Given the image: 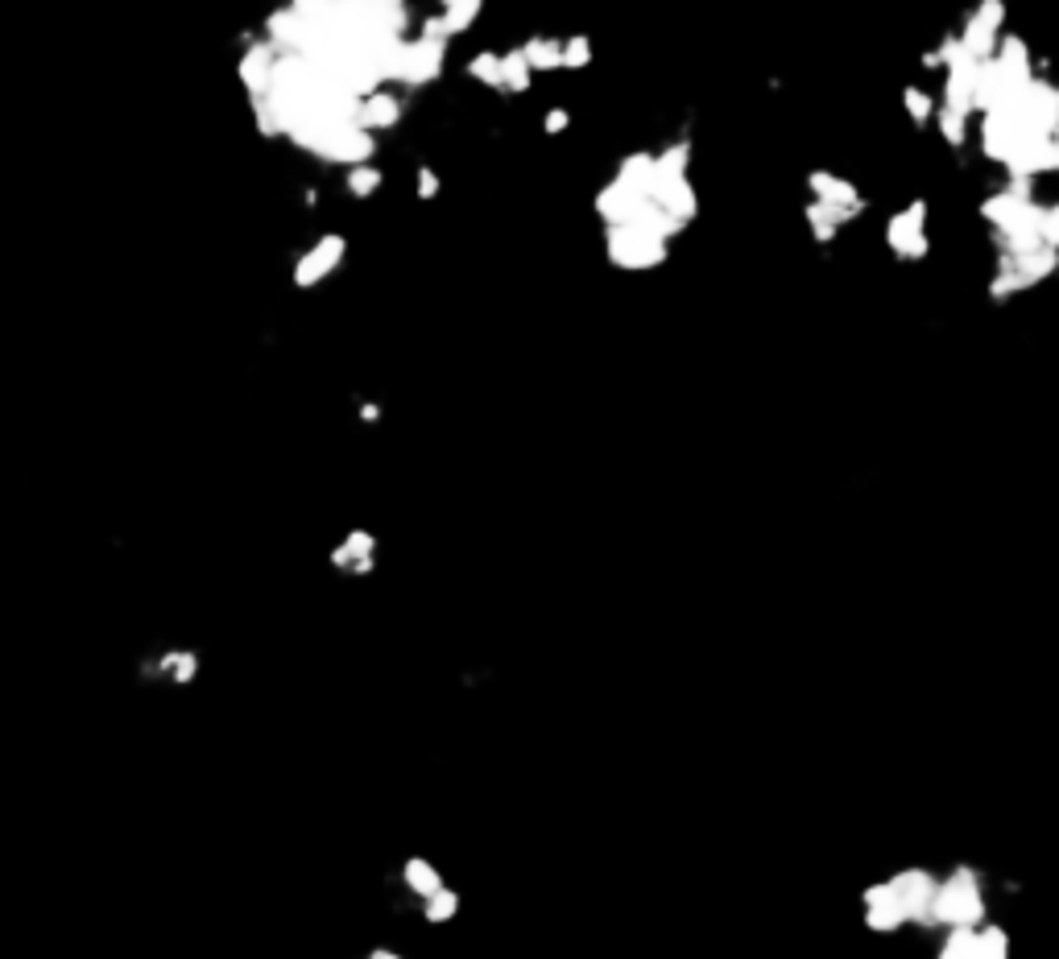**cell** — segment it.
<instances>
[{
    "label": "cell",
    "instance_id": "6da1fadb",
    "mask_svg": "<svg viewBox=\"0 0 1059 959\" xmlns=\"http://www.w3.org/2000/svg\"><path fill=\"white\" fill-rule=\"evenodd\" d=\"M980 918H985V901H980V877L973 873V868H956L948 880L935 885L932 922L977 930Z\"/></svg>",
    "mask_w": 1059,
    "mask_h": 959
},
{
    "label": "cell",
    "instance_id": "7a4b0ae2",
    "mask_svg": "<svg viewBox=\"0 0 1059 959\" xmlns=\"http://www.w3.org/2000/svg\"><path fill=\"white\" fill-rule=\"evenodd\" d=\"M443 54H447V42H430V38H406L394 54V66H390V83H406V87H423V83L439 80L443 71Z\"/></svg>",
    "mask_w": 1059,
    "mask_h": 959
},
{
    "label": "cell",
    "instance_id": "3957f363",
    "mask_svg": "<svg viewBox=\"0 0 1059 959\" xmlns=\"http://www.w3.org/2000/svg\"><path fill=\"white\" fill-rule=\"evenodd\" d=\"M604 249H609V261L617 269H654L666 261L663 240L646 237V232H637V228H609Z\"/></svg>",
    "mask_w": 1059,
    "mask_h": 959
},
{
    "label": "cell",
    "instance_id": "277c9868",
    "mask_svg": "<svg viewBox=\"0 0 1059 959\" xmlns=\"http://www.w3.org/2000/svg\"><path fill=\"white\" fill-rule=\"evenodd\" d=\"M935 885H939V880H935L932 873H923V868H906V873H899V877L890 880L894 901H899V910L906 922H923V927H932Z\"/></svg>",
    "mask_w": 1059,
    "mask_h": 959
},
{
    "label": "cell",
    "instance_id": "5b68a950",
    "mask_svg": "<svg viewBox=\"0 0 1059 959\" xmlns=\"http://www.w3.org/2000/svg\"><path fill=\"white\" fill-rule=\"evenodd\" d=\"M923 220H927V204L915 199L911 207H902L899 216L890 220V228H885V240H890V249L899 252L902 261H923V257H927V232H923Z\"/></svg>",
    "mask_w": 1059,
    "mask_h": 959
},
{
    "label": "cell",
    "instance_id": "8992f818",
    "mask_svg": "<svg viewBox=\"0 0 1059 959\" xmlns=\"http://www.w3.org/2000/svg\"><path fill=\"white\" fill-rule=\"evenodd\" d=\"M344 252H349V240H344V237L315 240V244H311V249L299 257V265H294V285H302V290L319 285L335 265H340V261H344Z\"/></svg>",
    "mask_w": 1059,
    "mask_h": 959
},
{
    "label": "cell",
    "instance_id": "52a82bcc",
    "mask_svg": "<svg viewBox=\"0 0 1059 959\" xmlns=\"http://www.w3.org/2000/svg\"><path fill=\"white\" fill-rule=\"evenodd\" d=\"M646 199H650V204L663 207L666 216H671L675 223H683V228L696 220V211H699L696 187H692L687 178H671V183H666V178H658V183L650 187Z\"/></svg>",
    "mask_w": 1059,
    "mask_h": 959
},
{
    "label": "cell",
    "instance_id": "ba28073f",
    "mask_svg": "<svg viewBox=\"0 0 1059 959\" xmlns=\"http://www.w3.org/2000/svg\"><path fill=\"white\" fill-rule=\"evenodd\" d=\"M1006 166H1010L1014 178H1035V174H1044V170H1056V142H1051V137H1035V133H1027Z\"/></svg>",
    "mask_w": 1059,
    "mask_h": 959
},
{
    "label": "cell",
    "instance_id": "9c48e42d",
    "mask_svg": "<svg viewBox=\"0 0 1059 959\" xmlns=\"http://www.w3.org/2000/svg\"><path fill=\"white\" fill-rule=\"evenodd\" d=\"M1022 137H1027V133L1014 125L1010 116H1001V112H989V116L980 121V145H985V154L994 161H1010V154L1018 149Z\"/></svg>",
    "mask_w": 1059,
    "mask_h": 959
},
{
    "label": "cell",
    "instance_id": "30bf717a",
    "mask_svg": "<svg viewBox=\"0 0 1059 959\" xmlns=\"http://www.w3.org/2000/svg\"><path fill=\"white\" fill-rule=\"evenodd\" d=\"M807 187H811V195H816V204L853 207V211H861V207H865V199L856 195V187L849 183V178H837V174H828V170H811V174H807Z\"/></svg>",
    "mask_w": 1059,
    "mask_h": 959
},
{
    "label": "cell",
    "instance_id": "8fae6325",
    "mask_svg": "<svg viewBox=\"0 0 1059 959\" xmlns=\"http://www.w3.org/2000/svg\"><path fill=\"white\" fill-rule=\"evenodd\" d=\"M637 204H642V199H637V195H633L625 183H617V178H613V183H609V187L596 195V216H601L609 228H625V223L633 220Z\"/></svg>",
    "mask_w": 1059,
    "mask_h": 959
},
{
    "label": "cell",
    "instance_id": "7c38bea8",
    "mask_svg": "<svg viewBox=\"0 0 1059 959\" xmlns=\"http://www.w3.org/2000/svg\"><path fill=\"white\" fill-rule=\"evenodd\" d=\"M1010 261V269L1022 278V285H1039V282H1047V278H1056V269H1059V252L1056 249H1035V252H1027V257H1006Z\"/></svg>",
    "mask_w": 1059,
    "mask_h": 959
},
{
    "label": "cell",
    "instance_id": "4fadbf2b",
    "mask_svg": "<svg viewBox=\"0 0 1059 959\" xmlns=\"http://www.w3.org/2000/svg\"><path fill=\"white\" fill-rule=\"evenodd\" d=\"M402 121V100L390 92L368 95L361 104V128L364 133H377V128H394Z\"/></svg>",
    "mask_w": 1059,
    "mask_h": 959
},
{
    "label": "cell",
    "instance_id": "5bb4252c",
    "mask_svg": "<svg viewBox=\"0 0 1059 959\" xmlns=\"http://www.w3.org/2000/svg\"><path fill=\"white\" fill-rule=\"evenodd\" d=\"M617 183H625V187H630L633 195H637V199H646L650 187L658 183V170H654V154H630V158L621 161Z\"/></svg>",
    "mask_w": 1059,
    "mask_h": 959
},
{
    "label": "cell",
    "instance_id": "9a60e30c",
    "mask_svg": "<svg viewBox=\"0 0 1059 959\" xmlns=\"http://www.w3.org/2000/svg\"><path fill=\"white\" fill-rule=\"evenodd\" d=\"M373 534H364V530H356V534H349V542H340L332 554L335 566H349V571H373Z\"/></svg>",
    "mask_w": 1059,
    "mask_h": 959
},
{
    "label": "cell",
    "instance_id": "2e32d148",
    "mask_svg": "<svg viewBox=\"0 0 1059 959\" xmlns=\"http://www.w3.org/2000/svg\"><path fill=\"white\" fill-rule=\"evenodd\" d=\"M1022 199L1018 195H1010V190H997V195H989L985 204H980V220H989L997 228V232H1006L1018 216H1022Z\"/></svg>",
    "mask_w": 1059,
    "mask_h": 959
},
{
    "label": "cell",
    "instance_id": "e0dca14e",
    "mask_svg": "<svg viewBox=\"0 0 1059 959\" xmlns=\"http://www.w3.org/2000/svg\"><path fill=\"white\" fill-rule=\"evenodd\" d=\"M956 42H961V50H965L973 63H989V59L997 54V33H994V30H985L977 17H968L965 33H961Z\"/></svg>",
    "mask_w": 1059,
    "mask_h": 959
},
{
    "label": "cell",
    "instance_id": "ac0fdd59",
    "mask_svg": "<svg viewBox=\"0 0 1059 959\" xmlns=\"http://www.w3.org/2000/svg\"><path fill=\"white\" fill-rule=\"evenodd\" d=\"M522 59L530 71H554V66H563V42H554V38H530L522 46Z\"/></svg>",
    "mask_w": 1059,
    "mask_h": 959
},
{
    "label": "cell",
    "instance_id": "d6986e66",
    "mask_svg": "<svg viewBox=\"0 0 1059 959\" xmlns=\"http://www.w3.org/2000/svg\"><path fill=\"white\" fill-rule=\"evenodd\" d=\"M402 880H406V885H411L418 897H435L443 889V877L427 865V861H418V856H414V861H406V868H402Z\"/></svg>",
    "mask_w": 1059,
    "mask_h": 959
},
{
    "label": "cell",
    "instance_id": "ffe728a7",
    "mask_svg": "<svg viewBox=\"0 0 1059 959\" xmlns=\"http://www.w3.org/2000/svg\"><path fill=\"white\" fill-rule=\"evenodd\" d=\"M473 17H480V4H476V0H451V4L443 9V17H439L443 38H456V33H464L468 25H473Z\"/></svg>",
    "mask_w": 1059,
    "mask_h": 959
},
{
    "label": "cell",
    "instance_id": "44dd1931",
    "mask_svg": "<svg viewBox=\"0 0 1059 959\" xmlns=\"http://www.w3.org/2000/svg\"><path fill=\"white\" fill-rule=\"evenodd\" d=\"M530 66H526L522 50H509L501 54V92H530Z\"/></svg>",
    "mask_w": 1059,
    "mask_h": 959
},
{
    "label": "cell",
    "instance_id": "7402d4cb",
    "mask_svg": "<svg viewBox=\"0 0 1059 959\" xmlns=\"http://www.w3.org/2000/svg\"><path fill=\"white\" fill-rule=\"evenodd\" d=\"M687 161H692V145L679 142L663 154H654V170H658V178L671 183V178H687Z\"/></svg>",
    "mask_w": 1059,
    "mask_h": 959
},
{
    "label": "cell",
    "instance_id": "603a6c76",
    "mask_svg": "<svg viewBox=\"0 0 1059 959\" xmlns=\"http://www.w3.org/2000/svg\"><path fill=\"white\" fill-rule=\"evenodd\" d=\"M906 918H902L899 901H882V906H870L865 910V927L870 930H882V935H890V930H899Z\"/></svg>",
    "mask_w": 1059,
    "mask_h": 959
},
{
    "label": "cell",
    "instance_id": "cb8c5ba5",
    "mask_svg": "<svg viewBox=\"0 0 1059 959\" xmlns=\"http://www.w3.org/2000/svg\"><path fill=\"white\" fill-rule=\"evenodd\" d=\"M468 75L480 80L485 87H497V92H501V54H489V50L476 54L473 63H468Z\"/></svg>",
    "mask_w": 1059,
    "mask_h": 959
},
{
    "label": "cell",
    "instance_id": "d4e9b609",
    "mask_svg": "<svg viewBox=\"0 0 1059 959\" xmlns=\"http://www.w3.org/2000/svg\"><path fill=\"white\" fill-rule=\"evenodd\" d=\"M902 108H906V116H911L915 125H927L935 116V100L927 92H918V87H906V92H902Z\"/></svg>",
    "mask_w": 1059,
    "mask_h": 959
},
{
    "label": "cell",
    "instance_id": "484cf974",
    "mask_svg": "<svg viewBox=\"0 0 1059 959\" xmlns=\"http://www.w3.org/2000/svg\"><path fill=\"white\" fill-rule=\"evenodd\" d=\"M980 956L977 959H1010V939L1001 927H980Z\"/></svg>",
    "mask_w": 1059,
    "mask_h": 959
},
{
    "label": "cell",
    "instance_id": "4316f807",
    "mask_svg": "<svg viewBox=\"0 0 1059 959\" xmlns=\"http://www.w3.org/2000/svg\"><path fill=\"white\" fill-rule=\"evenodd\" d=\"M456 910H459V897L443 885L439 894L435 897H427V922H451L456 918Z\"/></svg>",
    "mask_w": 1059,
    "mask_h": 959
},
{
    "label": "cell",
    "instance_id": "83f0119b",
    "mask_svg": "<svg viewBox=\"0 0 1059 959\" xmlns=\"http://www.w3.org/2000/svg\"><path fill=\"white\" fill-rule=\"evenodd\" d=\"M939 133H944V142L952 145V149H961L965 145V137H968V116H956V112H948V108H939Z\"/></svg>",
    "mask_w": 1059,
    "mask_h": 959
},
{
    "label": "cell",
    "instance_id": "f1b7e54d",
    "mask_svg": "<svg viewBox=\"0 0 1059 959\" xmlns=\"http://www.w3.org/2000/svg\"><path fill=\"white\" fill-rule=\"evenodd\" d=\"M1018 290H1027V285H1022V278L1010 269V261L1001 257V269H997V278L989 282V294H994L997 302H1006L1010 294H1018Z\"/></svg>",
    "mask_w": 1059,
    "mask_h": 959
},
{
    "label": "cell",
    "instance_id": "f546056e",
    "mask_svg": "<svg viewBox=\"0 0 1059 959\" xmlns=\"http://www.w3.org/2000/svg\"><path fill=\"white\" fill-rule=\"evenodd\" d=\"M377 187H381V170H373V166H356V170H349V190L356 195V199L373 195Z\"/></svg>",
    "mask_w": 1059,
    "mask_h": 959
},
{
    "label": "cell",
    "instance_id": "4dcf8cb0",
    "mask_svg": "<svg viewBox=\"0 0 1059 959\" xmlns=\"http://www.w3.org/2000/svg\"><path fill=\"white\" fill-rule=\"evenodd\" d=\"M588 63H592V42H588V38H568V42H563V66L580 71V66Z\"/></svg>",
    "mask_w": 1059,
    "mask_h": 959
},
{
    "label": "cell",
    "instance_id": "1f68e13d",
    "mask_svg": "<svg viewBox=\"0 0 1059 959\" xmlns=\"http://www.w3.org/2000/svg\"><path fill=\"white\" fill-rule=\"evenodd\" d=\"M973 17H977L985 30L997 33V30H1001V21H1006V4H1001V0H980L977 13H973Z\"/></svg>",
    "mask_w": 1059,
    "mask_h": 959
},
{
    "label": "cell",
    "instance_id": "d6a6232c",
    "mask_svg": "<svg viewBox=\"0 0 1059 959\" xmlns=\"http://www.w3.org/2000/svg\"><path fill=\"white\" fill-rule=\"evenodd\" d=\"M1044 244L1059 252V204L1047 207V220H1044Z\"/></svg>",
    "mask_w": 1059,
    "mask_h": 959
},
{
    "label": "cell",
    "instance_id": "836d02e7",
    "mask_svg": "<svg viewBox=\"0 0 1059 959\" xmlns=\"http://www.w3.org/2000/svg\"><path fill=\"white\" fill-rule=\"evenodd\" d=\"M882 901H894L890 880H882V885H870V889H865V910H870V906H882Z\"/></svg>",
    "mask_w": 1059,
    "mask_h": 959
},
{
    "label": "cell",
    "instance_id": "e575fe53",
    "mask_svg": "<svg viewBox=\"0 0 1059 959\" xmlns=\"http://www.w3.org/2000/svg\"><path fill=\"white\" fill-rule=\"evenodd\" d=\"M568 125H571V116L563 108H551L547 116H542V128H547V133H563Z\"/></svg>",
    "mask_w": 1059,
    "mask_h": 959
},
{
    "label": "cell",
    "instance_id": "d590c367",
    "mask_svg": "<svg viewBox=\"0 0 1059 959\" xmlns=\"http://www.w3.org/2000/svg\"><path fill=\"white\" fill-rule=\"evenodd\" d=\"M418 195H423V199H435V195H439V178H435V170H418Z\"/></svg>",
    "mask_w": 1059,
    "mask_h": 959
},
{
    "label": "cell",
    "instance_id": "8d00e7d4",
    "mask_svg": "<svg viewBox=\"0 0 1059 959\" xmlns=\"http://www.w3.org/2000/svg\"><path fill=\"white\" fill-rule=\"evenodd\" d=\"M368 959H402V956H394V951H373Z\"/></svg>",
    "mask_w": 1059,
    "mask_h": 959
},
{
    "label": "cell",
    "instance_id": "74e56055",
    "mask_svg": "<svg viewBox=\"0 0 1059 959\" xmlns=\"http://www.w3.org/2000/svg\"><path fill=\"white\" fill-rule=\"evenodd\" d=\"M1051 142H1056V170H1059V133L1051 137Z\"/></svg>",
    "mask_w": 1059,
    "mask_h": 959
}]
</instances>
